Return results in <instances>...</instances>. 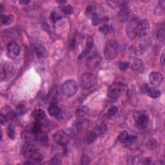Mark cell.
Listing matches in <instances>:
<instances>
[{
  "mask_svg": "<svg viewBox=\"0 0 165 165\" xmlns=\"http://www.w3.org/2000/svg\"><path fill=\"white\" fill-rule=\"evenodd\" d=\"M23 154L25 157L30 161L32 164L39 163L43 159L38 148L32 145H27L23 147Z\"/></svg>",
  "mask_w": 165,
  "mask_h": 165,
  "instance_id": "cell-1",
  "label": "cell"
},
{
  "mask_svg": "<svg viewBox=\"0 0 165 165\" xmlns=\"http://www.w3.org/2000/svg\"><path fill=\"white\" fill-rule=\"evenodd\" d=\"M126 90L125 84L121 82H115L111 85L108 90V97L112 101H116Z\"/></svg>",
  "mask_w": 165,
  "mask_h": 165,
  "instance_id": "cell-2",
  "label": "cell"
},
{
  "mask_svg": "<svg viewBox=\"0 0 165 165\" xmlns=\"http://www.w3.org/2000/svg\"><path fill=\"white\" fill-rule=\"evenodd\" d=\"M119 51V45L116 40H109L105 45L104 54L107 60H112L116 58Z\"/></svg>",
  "mask_w": 165,
  "mask_h": 165,
  "instance_id": "cell-3",
  "label": "cell"
},
{
  "mask_svg": "<svg viewBox=\"0 0 165 165\" xmlns=\"http://www.w3.org/2000/svg\"><path fill=\"white\" fill-rule=\"evenodd\" d=\"M97 81V78L94 74L86 72L83 74L80 78V83L83 89H90L94 86Z\"/></svg>",
  "mask_w": 165,
  "mask_h": 165,
  "instance_id": "cell-4",
  "label": "cell"
},
{
  "mask_svg": "<svg viewBox=\"0 0 165 165\" xmlns=\"http://www.w3.org/2000/svg\"><path fill=\"white\" fill-rule=\"evenodd\" d=\"M61 90L63 94L67 97L74 96L78 90V86L77 83L72 80H69L63 83Z\"/></svg>",
  "mask_w": 165,
  "mask_h": 165,
  "instance_id": "cell-5",
  "label": "cell"
},
{
  "mask_svg": "<svg viewBox=\"0 0 165 165\" xmlns=\"http://www.w3.org/2000/svg\"><path fill=\"white\" fill-rule=\"evenodd\" d=\"M138 21L136 18H132L129 20L126 28L127 36L130 39H134L137 36Z\"/></svg>",
  "mask_w": 165,
  "mask_h": 165,
  "instance_id": "cell-6",
  "label": "cell"
},
{
  "mask_svg": "<svg viewBox=\"0 0 165 165\" xmlns=\"http://www.w3.org/2000/svg\"><path fill=\"white\" fill-rule=\"evenodd\" d=\"M53 139L56 144L59 145H65L69 142V135L63 130H58L53 135Z\"/></svg>",
  "mask_w": 165,
  "mask_h": 165,
  "instance_id": "cell-7",
  "label": "cell"
},
{
  "mask_svg": "<svg viewBox=\"0 0 165 165\" xmlns=\"http://www.w3.org/2000/svg\"><path fill=\"white\" fill-rule=\"evenodd\" d=\"M101 61V56L97 53H94L87 58L86 60V66L89 70L95 69Z\"/></svg>",
  "mask_w": 165,
  "mask_h": 165,
  "instance_id": "cell-8",
  "label": "cell"
},
{
  "mask_svg": "<svg viewBox=\"0 0 165 165\" xmlns=\"http://www.w3.org/2000/svg\"><path fill=\"white\" fill-rule=\"evenodd\" d=\"M21 52L19 45L16 42H10L7 45V55L11 59L17 58Z\"/></svg>",
  "mask_w": 165,
  "mask_h": 165,
  "instance_id": "cell-9",
  "label": "cell"
},
{
  "mask_svg": "<svg viewBox=\"0 0 165 165\" xmlns=\"http://www.w3.org/2000/svg\"><path fill=\"white\" fill-rule=\"evenodd\" d=\"M149 123V118L145 114H138L136 119V126L139 130L145 129Z\"/></svg>",
  "mask_w": 165,
  "mask_h": 165,
  "instance_id": "cell-10",
  "label": "cell"
},
{
  "mask_svg": "<svg viewBox=\"0 0 165 165\" xmlns=\"http://www.w3.org/2000/svg\"><path fill=\"white\" fill-rule=\"evenodd\" d=\"M150 30V24L147 19H142L138 22L137 36L139 38L148 35V31Z\"/></svg>",
  "mask_w": 165,
  "mask_h": 165,
  "instance_id": "cell-11",
  "label": "cell"
},
{
  "mask_svg": "<svg viewBox=\"0 0 165 165\" xmlns=\"http://www.w3.org/2000/svg\"><path fill=\"white\" fill-rule=\"evenodd\" d=\"M163 81V76L159 72H153L149 75V82L152 87L159 86Z\"/></svg>",
  "mask_w": 165,
  "mask_h": 165,
  "instance_id": "cell-12",
  "label": "cell"
},
{
  "mask_svg": "<svg viewBox=\"0 0 165 165\" xmlns=\"http://www.w3.org/2000/svg\"><path fill=\"white\" fill-rule=\"evenodd\" d=\"M151 44L152 39L148 34L141 37L139 43V50L142 54L145 52L150 48Z\"/></svg>",
  "mask_w": 165,
  "mask_h": 165,
  "instance_id": "cell-13",
  "label": "cell"
},
{
  "mask_svg": "<svg viewBox=\"0 0 165 165\" xmlns=\"http://www.w3.org/2000/svg\"><path fill=\"white\" fill-rule=\"evenodd\" d=\"M143 89L145 92L149 97L153 99H157L161 95V91L158 90L157 88L149 86L148 85H145Z\"/></svg>",
  "mask_w": 165,
  "mask_h": 165,
  "instance_id": "cell-14",
  "label": "cell"
},
{
  "mask_svg": "<svg viewBox=\"0 0 165 165\" xmlns=\"http://www.w3.org/2000/svg\"><path fill=\"white\" fill-rule=\"evenodd\" d=\"M48 112L50 116L55 117H59L61 114L60 108L56 103H52L48 109Z\"/></svg>",
  "mask_w": 165,
  "mask_h": 165,
  "instance_id": "cell-15",
  "label": "cell"
},
{
  "mask_svg": "<svg viewBox=\"0 0 165 165\" xmlns=\"http://www.w3.org/2000/svg\"><path fill=\"white\" fill-rule=\"evenodd\" d=\"M130 66L131 67V69L134 71L140 72L142 68H143V63H142V61L139 59H134L131 64H130Z\"/></svg>",
  "mask_w": 165,
  "mask_h": 165,
  "instance_id": "cell-16",
  "label": "cell"
},
{
  "mask_svg": "<svg viewBox=\"0 0 165 165\" xmlns=\"http://www.w3.org/2000/svg\"><path fill=\"white\" fill-rule=\"evenodd\" d=\"M45 112L42 109H36L32 112V117L36 121H41L45 117Z\"/></svg>",
  "mask_w": 165,
  "mask_h": 165,
  "instance_id": "cell-17",
  "label": "cell"
},
{
  "mask_svg": "<svg viewBox=\"0 0 165 165\" xmlns=\"http://www.w3.org/2000/svg\"><path fill=\"white\" fill-rule=\"evenodd\" d=\"M14 20V17L13 15H2L0 18L1 21V25H8L13 23Z\"/></svg>",
  "mask_w": 165,
  "mask_h": 165,
  "instance_id": "cell-18",
  "label": "cell"
},
{
  "mask_svg": "<svg viewBox=\"0 0 165 165\" xmlns=\"http://www.w3.org/2000/svg\"><path fill=\"white\" fill-rule=\"evenodd\" d=\"M88 114H89V110L85 106L79 108L78 112H77V116L83 120L86 119V117L88 116Z\"/></svg>",
  "mask_w": 165,
  "mask_h": 165,
  "instance_id": "cell-19",
  "label": "cell"
},
{
  "mask_svg": "<svg viewBox=\"0 0 165 165\" xmlns=\"http://www.w3.org/2000/svg\"><path fill=\"white\" fill-rule=\"evenodd\" d=\"M129 15H130V11L127 7L122 8L121 10L119 13V17L122 21H126L128 19Z\"/></svg>",
  "mask_w": 165,
  "mask_h": 165,
  "instance_id": "cell-20",
  "label": "cell"
},
{
  "mask_svg": "<svg viewBox=\"0 0 165 165\" xmlns=\"http://www.w3.org/2000/svg\"><path fill=\"white\" fill-rule=\"evenodd\" d=\"M32 132L35 135H40L42 134V125L40 121H36L33 125Z\"/></svg>",
  "mask_w": 165,
  "mask_h": 165,
  "instance_id": "cell-21",
  "label": "cell"
},
{
  "mask_svg": "<svg viewBox=\"0 0 165 165\" xmlns=\"http://www.w3.org/2000/svg\"><path fill=\"white\" fill-rule=\"evenodd\" d=\"M157 146V141L155 139H150L147 142V148L148 150H154Z\"/></svg>",
  "mask_w": 165,
  "mask_h": 165,
  "instance_id": "cell-22",
  "label": "cell"
},
{
  "mask_svg": "<svg viewBox=\"0 0 165 165\" xmlns=\"http://www.w3.org/2000/svg\"><path fill=\"white\" fill-rule=\"evenodd\" d=\"M137 141V137L135 136H128V139L126 142L123 144L126 147H130L132 146Z\"/></svg>",
  "mask_w": 165,
  "mask_h": 165,
  "instance_id": "cell-23",
  "label": "cell"
},
{
  "mask_svg": "<svg viewBox=\"0 0 165 165\" xmlns=\"http://www.w3.org/2000/svg\"><path fill=\"white\" fill-rule=\"evenodd\" d=\"M96 7L94 5H89L87 6L86 9V13L87 16L92 17L94 14H96Z\"/></svg>",
  "mask_w": 165,
  "mask_h": 165,
  "instance_id": "cell-24",
  "label": "cell"
},
{
  "mask_svg": "<svg viewBox=\"0 0 165 165\" xmlns=\"http://www.w3.org/2000/svg\"><path fill=\"white\" fill-rule=\"evenodd\" d=\"M91 19H92V24L94 25V26H96L97 25L100 24L101 22L102 21V19L101 18H100V15H99L97 13L96 14H94L92 17H91Z\"/></svg>",
  "mask_w": 165,
  "mask_h": 165,
  "instance_id": "cell-25",
  "label": "cell"
},
{
  "mask_svg": "<svg viewBox=\"0 0 165 165\" xmlns=\"http://www.w3.org/2000/svg\"><path fill=\"white\" fill-rule=\"evenodd\" d=\"M61 11L66 15H70L74 13V8L70 5H66L63 7Z\"/></svg>",
  "mask_w": 165,
  "mask_h": 165,
  "instance_id": "cell-26",
  "label": "cell"
},
{
  "mask_svg": "<svg viewBox=\"0 0 165 165\" xmlns=\"http://www.w3.org/2000/svg\"><path fill=\"white\" fill-rule=\"evenodd\" d=\"M118 112V108L116 106H112L108 110L107 114L109 117H114Z\"/></svg>",
  "mask_w": 165,
  "mask_h": 165,
  "instance_id": "cell-27",
  "label": "cell"
},
{
  "mask_svg": "<svg viewBox=\"0 0 165 165\" xmlns=\"http://www.w3.org/2000/svg\"><path fill=\"white\" fill-rule=\"evenodd\" d=\"M128 133L126 132V131H122L121 133L119 136H118V140L119 142H121L122 144H124L125 142H126V139H128Z\"/></svg>",
  "mask_w": 165,
  "mask_h": 165,
  "instance_id": "cell-28",
  "label": "cell"
},
{
  "mask_svg": "<svg viewBox=\"0 0 165 165\" xmlns=\"http://www.w3.org/2000/svg\"><path fill=\"white\" fill-rule=\"evenodd\" d=\"M7 135L11 139H14L15 138V130L14 126L9 125L7 129Z\"/></svg>",
  "mask_w": 165,
  "mask_h": 165,
  "instance_id": "cell-29",
  "label": "cell"
},
{
  "mask_svg": "<svg viewBox=\"0 0 165 165\" xmlns=\"http://www.w3.org/2000/svg\"><path fill=\"white\" fill-rule=\"evenodd\" d=\"M118 67L121 70L125 71L130 67V63H127L126 61H120L118 63Z\"/></svg>",
  "mask_w": 165,
  "mask_h": 165,
  "instance_id": "cell-30",
  "label": "cell"
},
{
  "mask_svg": "<svg viewBox=\"0 0 165 165\" xmlns=\"http://www.w3.org/2000/svg\"><path fill=\"white\" fill-rule=\"evenodd\" d=\"M94 45V41H93V39L92 38H89V39H87V42H86V47L85 50L84 51L85 52H86L88 51H89L93 47Z\"/></svg>",
  "mask_w": 165,
  "mask_h": 165,
  "instance_id": "cell-31",
  "label": "cell"
},
{
  "mask_svg": "<svg viewBox=\"0 0 165 165\" xmlns=\"http://www.w3.org/2000/svg\"><path fill=\"white\" fill-rule=\"evenodd\" d=\"M50 163H52V164H61V162L59 161V159L58 157L55 156V157H52L51 159Z\"/></svg>",
  "mask_w": 165,
  "mask_h": 165,
  "instance_id": "cell-32",
  "label": "cell"
},
{
  "mask_svg": "<svg viewBox=\"0 0 165 165\" xmlns=\"http://www.w3.org/2000/svg\"><path fill=\"white\" fill-rule=\"evenodd\" d=\"M6 77V72H5V69H4L3 67H2L1 69V80L3 81Z\"/></svg>",
  "mask_w": 165,
  "mask_h": 165,
  "instance_id": "cell-33",
  "label": "cell"
},
{
  "mask_svg": "<svg viewBox=\"0 0 165 165\" xmlns=\"http://www.w3.org/2000/svg\"><path fill=\"white\" fill-rule=\"evenodd\" d=\"M160 61H161V64L162 66V67L164 68V54L162 55Z\"/></svg>",
  "mask_w": 165,
  "mask_h": 165,
  "instance_id": "cell-34",
  "label": "cell"
},
{
  "mask_svg": "<svg viewBox=\"0 0 165 165\" xmlns=\"http://www.w3.org/2000/svg\"><path fill=\"white\" fill-rule=\"evenodd\" d=\"M29 3H30V2H28V1H21V2H20V3H24L25 5H27Z\"/></svg>",
  "mask_w": 165,
  "mask_h": 165,
  "instance_id": "cell-35",
  "label": "cell"
}]
</instances>
